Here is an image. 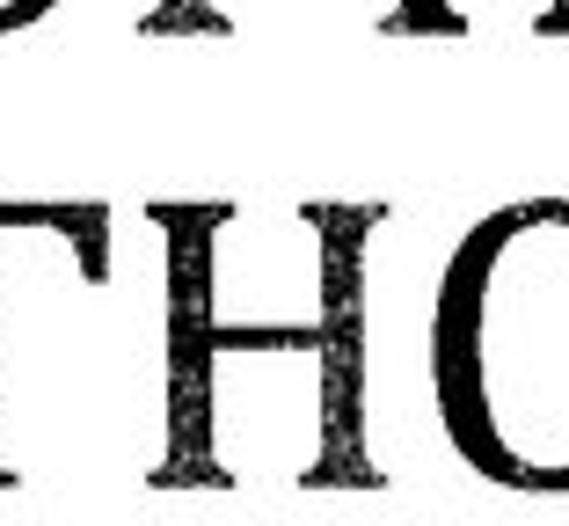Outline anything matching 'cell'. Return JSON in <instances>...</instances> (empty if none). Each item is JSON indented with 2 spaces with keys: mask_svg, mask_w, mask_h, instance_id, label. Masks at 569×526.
Returning <instances> with one entry per match:
<instances>
[{
  "mask_svg": "<svg viewBox=\"0 0 569 526\" xmlns=\"http://www.w3.org/2000/svg\"><path fill=\"white\" fill-rule=\"evenodd\" d=\"M176 264L168 490H351L366 439V205H161Z\"/></svg>",
  "mask_w": 569,
  "mask_h": 526,
  "instance_id": "cell-1",
  "label": "cell"
},
{
  "mask_svg": "<svg viewBox=\"0 0 569 526\" xmlns=\"http://www.w3.org/2000/svg\"><path fill=\"white\" fill-rule=\"evenodd\" d=\"M176 468V264L161 205L0 198V490Z\"/></svg>",
  "mask_w": 569,
  "mask_h": 526,
  "instance_id": "cell-2",
  "label": "cell"
},
{
  "mask_svg": "<svg viewBox=\"0 0 569 526\" xmlns=\"http://www.w3.org/2000/svg\"><path fill=\"white\" fill-rule=\"evenodd\" d=\"M423 374L460 468L569 497V198H511L446 249Z\"/></svg>",
  "mask_w": 569,
  "mask_h": 526,
  "instance_id": "cell-3",
  "label": "cell"
},
{
  "mask_svg": "<svg viewBox=\"0 0 569 526\" xmlns=\"http://www.w3.org/2000/svg\"><path fill=\"white\" fill-rule=\"evenodd\" d=\"M395 37H569V0H395Z\"/></svg>",
  "mask_w": 569,
  "mask_h": 526,
  "instance_id": "cell-4",
  "label": "cell"
},
{
  "mask_svg": "<svg viewBox=\"0 0 569 526\" xmlns=\"http://www.w3.org/2000/svg\"><path fill=\"white\" fill-rule=\"evenodd\" d=\"M204 8H212V0H153L147 30L153 37H204Z\"/></svg>",
  "mask_w": 569,
  "mask_h": 526,
  "instance_id": "cell-5",
  "label": "cell"
},
{
  "mask_svg": "<svg viewBox=\"0 0 569 526\" xmlns=\"http://www.w3.org/2000/svg\"><path fill=\"white\" fill-rule=\"evenodd\" d=\"M59 0H0V37H16V30H30V22H44Z\"/></svg>",
  "mask_w": 569,
  "mask_h": 526,
  "instance_id": "cell-6",
  "label": "cell"
}]
</instances>
